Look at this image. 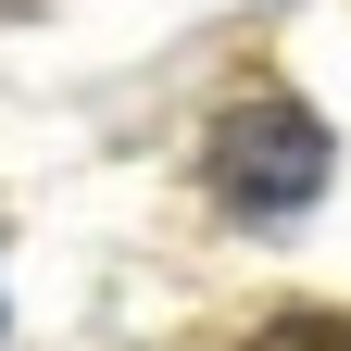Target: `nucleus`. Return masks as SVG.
<instances>
[{
  "instance_id": "obj_1",
  "label": "nucleus",
  "mask_w": 351,
  "mask_h": 351,
  "mask_svg": "<svg viewBox=\"0 0 351 351\" xmlns=\"http://www.w3.org/2000/svg\"><path fill=\"white\" fill-rule=\"evenodd\" d=\"M326 176H339V138L289 88H251V101L213 125V189H226V213H251V226H289Z\"/></svg>"
},
{
  "instance_id": "obj_2",
  "label": "nucleus",
  "mask_w": 351,
  "mask_h": 351,
  "mask_svg": "<svg viewBox=\"0 0 351 351\" xmlns=\"http://www.w3.org/2000/svg\"><path fill=\"white\" fill-rule=\"evenodd\" d=\"M251 351H351V314H276Z\"/></svg>"
},
{
  "instance_id": "obj_3",
  "label": "nucleus",
  "mask_w": 351,
  "mask_h": 351,
  "mask_svg": "<svg viewBox=\"0 0 351 351\" xmlns=\"http://www.w3.org/2000/svg\"><path fill=\"white\" fill-rule=\"evenodd\" d=\"M0 13H13V0H0Z\"/></svg>"
}]
</instances>
